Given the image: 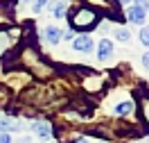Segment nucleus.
Segmentation results:
<instances>
[{"label": "nucleus", "mask_w": 149, "mask_h": 143, "mask_svg": "<svg viewBox=\"0 0 149 143\" xmlns=\"http://www.w3.org/2000/svg\"><path fill=\"white\" fill-rule=\"evenodd\" d=\"M23 2H29V0H23Z\"/></svg>", "instance_id": "obj_17"}, {"label": "nucleus", "mask_w": 149, "mask_h": 143, "mask_svg": "<svg viewBox=\"0 0 149 143\" xmlns=\"http://www.w3.org/2000/svg\"><path fill=\"white\" fill-rule=\"evenodd\" d=\"M45 39H47V43L56 46V43L61 41V30L54 27V25H47V27H45Z\"/></svg>", "instance_id": "obj_5"}, {"label": "nucleus", "mask_w": 149, "mask_h": 143, "mask_svg": "<svg viewBox=\"0 0 149 143\" xmlns=\"http://www.w3.org/2000/svg\"><path fill=\"white\" fill-rule=\"evenodd\" d=\"M45 5H47V0H34V2H32V11H34V14H41Z\"/></svg>", "instance_id": "obj_9"}, {"label": "nucleus", "mask_w": 149, "mask_h": 143, "mask_svg": "<svg viewBox=\"0 0 149 143\" xmlns=\"http://www.w3.org/2000/svg\"><path fill=\"white\" fill-rule=\"evenodd\" d=\"M115 37L120 39V41H129V39H131V34H129V30H127V27H120L118 32H115Z\"/></svg>", "instance_id": "obj_10"}, {"label": "nucleus", "mask_w": 149, "mask_h": 143, "mask_svg": "<svg viewBox=\"0 0 149 143\" xmlns=\"http://www.w3.org/2000/svg\"><path fill=\"white\" fill-rule=\"evenodd\" d=\"M145 7H140V5H136V7H131L129 11H127V18L131 20V23H136V25H142L145 23V18H147V14H145Z\"/></svg>", "instance_id": "obj_1"}, {"label": "nucleus", "mask_w": 149, "mask_h": 143, "mask_svg": "<svg viewBox=\"0 0 149 143\" xmlns=\"http://www.w3.org/2000/svg\"><path fill=\"white\" fill-rule=\"evenodd\" d=\"M20 143H29V139H20Z\"/></svg>", "instance_id": "obj_15"}, {"label": "nucleus", "mask_w": 149, "mask_h": 143, "mask_svg": "<svg viewBox=\"0 0 149 143\" xmlns=\"http://www.w3.org/2000/svg\"><path fill=\"white\" fill-rule=\"evenodd\" d=\"M23 125L11 120V118H0V132H20Z\"/></svg>", "instance_id": "obj_4"}, {"label": "nucleus", "mask_w": 149, "mask_h": 143, "mask_svg": "<svg viewBox=\"0 0 149 143\" xmlns=\"http://www.w3.org/2000/svg\"><path fill=\"white\" fill-rule=\"evenodd\" d=\"M72 48L74 50H79V52H91L95 48V43H93V39L91 37H77L72 41Z\"/></svg>", "instance_id": "obj_2"}, {"label": "nucleus", "mask_w": 149, "mask_h": 143, "mask_svg": "<svg viewBox=\"0 0 149 143\" xmlns=\"http://www.w3.org/2000/svg\"><path fill=\"white\" fill-rule=\"evenodd\" d=\"M79 143H91V141H79Z\"/></svg>", "instance_id": "obj_16"}, {"label": "nucleus", "mask_w": 149, "mask_h": 143, "mask_svg": "<svg viewBox=\"0 0 149 143\" xmlns=\"http://www.w3.org/2000/svg\"><path fill=\"white\" fill-rule=\"evenodd\" d=\"M131 109H133V105H131V102H120V105L115 107V114H120V116H124V114H129Z\"/></svg>", "instance_id": "obj_8"}, {"label": "nucleus", "mask_w": 149, "mask_h": 143, "mask_svg": "<svg viewBox=\"0 0 149 143\" xmlns=\"http://www.w3.org/2000/svg\"><path fill=\"white\" fill-rule=\"evenodd\" d=\"M111 55H113V43L109 39H102V41H100V50H97V59H100V61H106Z\"/></svg>", "instance_id": "obj_3"}, {"label": "nucleus", "mask_w": 149, "mask_h": 143, "mask_svg": "<svg viewBox=\"0 0 149 143\" xmlns=\"http://www.w3.org/2000/svg\"><path fill=\"white\" fill-rule=\"evenodd\" d=\"M140 41H142L145 46H149V27H142V30H140Z\"/></svg>", "instance_id": "obj_11"}, {"label": "nucleus", "mask_w": 149, "mask_h": 143, "mask_svg": "<svg viewBox=\"0 0 149 143\" xmlns=\"http://www.w3.org/2000/svg\"><path fill=\"white\" fill-rule=\"evenodd\" d=\"M50 11L54 18H63V11H65V0H54L50 2Z\"/></svg>", "instance_id": "obj_6"}, {"label": "nucleus", "mask_w": 149, "mask_h": 143, "mask_svg": "<svg viewBox=\"0 0 149 143\" xmlns=\"http://www.w3.org/2000/svg\"><path fill=\"white\" fill-rule=\"evenodd\" d=\"M32 130H34V134H36L38 139H43V141L50 136V125H47V123H34V125H32Z\"/></svg>", "instance_id": "obj_7"}, {"label": "nucleus", "mask_w": 149, "mask_h": 143, "mask_svg": "<svg viewBox=\"0 0 149 143\" xmlns=\"http://www.w3.org/2000/svg\"><path fill=\"white\" fill-rule=\"evenodd\" d=\"M142 66L149 70V52H145V55H142Z\"/></svg>", "instance_id": "obj_13"}, {"label": "nucleus", "mask_w": 149, "mask_h": 143, "mask_svg": "<svg viewBox=\"0 0 149 143\" xmlns=\"http://www.w3.org/2000/svg\"><path fill=\"white\" fill-rule=\"evenodd\" d=\"M136 2H138L140 7H145V5H147V0H136Z\"/></svg>", "instance_id": "obj_14"}, {"label": "nucleus", "mask_w": 149, "mask_h": 143, "mask_svg": "<svg viewBox=\"0 0 149 143\" xmlns=\"http://www.w3.org/2000/svg\"><path fill=\"white\" fill-rule=\"evenodd\" d=\"M0 143H11V136L7 132H0Z\"/></svg>", "instance_id": "obj_12"}, {"label": "nucleus", "mask_w": 149, "mask_h": 143, "mask_svg": "<svg viewBox=\"0 0 149 143\" xmlns=\"http://www.w3.org/2000/svg\"><path fill=\"white\" fill-rule=\"evenodd\" d=\"M124 2H127V0H124Z\"/></svg>", "instance_id": "obj_18"}]
</instances>
